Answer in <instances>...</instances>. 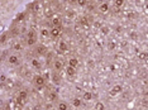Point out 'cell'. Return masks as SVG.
<instances>
[{
  "label": "cell",
  "instance_id": "6da1fadb",
  "mask_svg": "<svg viewBox=\"0 0 148 110\" xmlns=\"http://www.w3.org/2000/svg\"><path fill=\"white\" fill-rule=\"evenodd\" d=\"M38 42V33L34 29H29L25 37V43L28 47H33Z\"/></svg>",
  "mask_w": 148,
  "mask_h": 110
},
{
  "label": "cell",
  "instance_id": "ac0fdd59",
  "mask_svg": "<svg viewBox=\"0 0 148 110\" xmlns=\"http://www.w3.org/2000/svg\"><path fill=\"white\" fill-rule=\"evenodd\" d=\"M124 4H125V0H113V5H114V8H117V9L123 8Z\"/></svg>",
  "mask_w": 148,
  "mask_h": 110
},
{
  "label": "cell",
  "instance_id": "277c9868",
  "mask_svg": "<svg viewBox=\"0 0 148 110\" xmlns=\"http://www.w3.org/2000/svg\"><path fill=\"white\" fill-rule=\"evenodd\" d=\"M8 63L10 66H18L20 62V54L19 53H11L8 56Z\"/></svg>",
  "mask_w": 148,
  "mask_h": 110
},
{
  "label": "cell",
  "instance_id": "5bb4252c",
  "mask_svg": "<svg viewBox=\"0 0 148 110\" xmlns=\"http://www.w3.org/2000/svg\"><path fill=\"white\" fill-rule=\"evenodd\" d=\"M72 106L73 108H81L82 106V99L81 97H73L72 99Z\"/></svg>",
  "mask_w": 148,
  "mask_h": 110
},
{
  "label": "cell",
  "instance_id": "d6986e66",
  "mask_svg": "<svg viewBox=\"0 0 148 110\" xmlns=\"http://www.w3.org/2000/svg\"><path fill=\"white\" fill-rule=\"evenodd\" d=\"M79 58H76V57H71V58L69 60V66H72V67H75V68H77V66H79Z\"/></svg>",
  "mask_w": 148,
  "mask_h": 110
},
{
  "label": "cell",
  "instance_id": "30bf717a",
  "mask_svg": "<svg viewBox=\"0 0 148 110\" xmlns=\"http://www.w3.org/2000/svg\"><path fill=\"white\" fill-rule=\"evenodd\" d=\"M122 91H123V86L118 83V85H114L113 87H111V90H110V95H111V96H117V95H119Z\"/></svg>",
  "mask_w": 148,
  "mask_h": 110
},
{
  "label": "cell",
  "instance_id": "d6a6232c",
  "mask_svg": "<svg viewBox=\"0 0 148 110\" xmlns=\"http://www.w3.org/2000/svg\"><path fill=\"white\" fill-rule=\"evenodd\" d=\"M69 1H71V3H72V1H75V0H69Z\"/></svg>",
  "mask_w": 148,
  "mask_h": 110
},
{
  "label": "cell",
  "instance_id": "e0dca14e",
  "mask_svg": "<svg viewBox=\"0 0 148 110\" xmlns=\"http://www.w3.org/2000/svg\"><path fill=\"white\" fill-rule=\"evenodd\" d=\"M39 36L42 37V38H49V29L46 27H43L42 29L39 30Z\"/></svg>",
  "mask_w": 148,
  "mask_h": 110
},
{
  "label": "cell",
  "instance_id": "f1b7e54d",
  "mask_svg": "<svg viewBox=\"0 0 148 110\" xmlns=\"http://www.w3.org/2000/svg\"><path fill=\"white\" fill-rule=\"evenodd\" d=\"M23 18H24V14H19V17H18V18H17V20H18V22H19V20H22Z\"/></svg>",
  "mask_w": 148,
  "mask_h": 110
},
{
  "label": "cell",
  "instance_id": "4dcf8cb0",
  "mask_svg": "<svg viewBox=\"0 0 148 110\" xmlns=\"http://www.w3.org/2000/svg\"><path fill=\"white\" fill-rule=\"evenodd\" d=\"M46 108H47V109H52V104H47Z\"/></svg>",
  "mask_w": 148,
  "mask_h": 110
},
{
  "label": "cell",
  "instance_id": "9c48e42d",
  "mask_svg": "<svg viewBox=\"0 0 148 110\" xmlns=\"http://www.w3.org/2000/svg\"><path fill=\"white\" fill-rule=\"evenodd\" d=\"M52 67H53V71H56V72H61V71H62V68H63V62H62L61 60L56 58L55 61H53V63H52Z\"/></svg>",
  "mask_w": 148,
  "mask_h": 110
},
{
  "label": "cell",
  "instance_id": "5b68a950",
  "mask_svg": "<svg viewBox=\"0 0 148 110\" xmlns=\"http://www.w3.org/2000/svg\"><path fill=\"white\" fill-rule=\"evenodd\" d=\"M57 51L61 52V53H66L69 51V43L63 39H60L57 42Z\"/></svg>",
  "mask_w": 148,
  "mask_h": 110
},
{
  "label": "cell",
  "instance_id": "8992f818",
  "mask_svg": "<svg viewBox=\"0 0 148 110\" xmlns=\"http://www.w3.org/2000/svg\"><path fill=\"white\" fill-rule=\"evenodd\" d=\"M62 24H63V20H62V17L61 15L56 14V15L52 17V19H51V27H62Z\"/></svg>",
  "mask_w": 148,
  "mask_h": 110
},
{
  "label": "cell",
  "instance_id": "3957f363",
  "mask_svg": "<svg viewBox=\"0 0 148 110\" xmlns=\"http://www.w3.org/2000/svg\"><path fill=\"white\" fill-rule=\"evenodd\" d=\"M44 83H46V79L43 77V75H35L33 77V85L35 86L37 89H42L44 86Z\"/></svg>",
  "mask_w": 148,
  "mask_h": 110
},
{
  "label": "cell",
  "instance_id": "484cf974",
  "mask_svg": "<svg viewBox=\"0 0 148 110\" xmlns=\"http://www.w3.org/2000/svg\"><path fill=\"white\" fill-rule=\"evenodd\" d=\"M47 99H48L49 101H55L56 99H57V94H56V92H51V94H48Z\"/></svg>",
  "mask_w": 148,
  "mask_h": 110
},
{
  "label": "cell",
  "instance_id": "7c38bea8",
  "mask_svg": "<svg viewBox=\"0 0 148 110\" xmlns=\"http://www.w3.org/2000/svg\"><path fill=\"white\" fill-rule=\"evenodd\" d=\"M31 66L35 70H39L41 67H42V63H41V61L38 58H32L31 60Z\"/></svg>",
  "mask_w": 148,
  "mask_h": 110
},
{
  "label": "cell",
  "instance_id": "cb8c5ba5",
  "mask_svg": "<svg viewBox=\"0 0 148 110\" xmlns=\"http://www.w3.org/2000/svg\"><path fill=\"white\" fill-rule=\"evenodd\" d=\"M75 1L80 8H85L87 5V0H75Z\"/></svg>",
  "mask_w": 148,
  "mask_h": 110
},
{
  "label": "cell",
  "instance_id": "d4e9b609",
  "mask_svg": "<svg viewBox=\"0 0 148 110\" xmlns=\"http://www.w3.org/2000/svg\"><path fill=\"white\" fill-rule=\"evenodd\" d=\"M94 109H95V110H103V109H105L104 103H96L95 105H94Z\"/></svg>",
  "mask_w": 148,
  "mask_h": 110
},
{
  "label": "cell",
  "instance_id": "8fae6325",
  "mask_svg": "<svg viewBox=\"0 0 148 110\" xmlns=\"http://www.w3.org/2000/svg\"><path fill=\"white\" fill-rule=\"evenodd\" d=\"M79 25H81L82 28H90V22H89L87 17H81L79 20Z\"/></svg>",
  "mask_w": 148,
  "mask_h": 110
},
{
  "label": "cell",
  "instance_id": "603a6c76",
  "mask_svg": "<svg viewBox=\"0 0 148 110\" xmlns=\"http://www.w3.org/2000/svg\"><path fill=\"white\" fill-rule=\"evenodd\" d=\"M66 17H67V19L72 20V19H75L76 13H75V11H73V10H67V11H66Z\"/></svg>",
  "mask_w": 148,
  "mask_h": 110
},
{
  "label": "cell",
  "instance_id": "83f0119b",
  "mask_svg": "<svg viewBox=\"0 0 148 110\" xmlns=\"http://www.w3.org/2000/svg\"><path fill=\"white\" fill-rule=\"evenodd\" d=\"M39 9H41V5H39V4H34V5H33V10H34V11H38Z\"/></svg>",
  "mask_w": 148,
  "mask_h": 110
},
{
  "label": "cell",
  "instance_id": "1f68e13d",
  "mask_svg": "<svg viewBox=\"0 0 148 110\" xmlns=\"http://www.w3.org/2000/svg\"><path fill=\"white\" fill-rule=\"evenodd\" d=\"M103 32H104V33H108V28L104 27V28H103Z\"/></svg>",
  "mask_w": 148,
  "mask_h": 110
},
{
  "label": "cell",
  "instance_id": "44dd1931",
  "mask_svg": "<svg viewBox=\"0 0 148 110\" xmlns=\"http://www.w3.org/2000/svg\"><path fill=\"white\" fill-rule=\"evenodd\" d=\"M35 51H37V53H38V54H46L47 48L44 47L43 44H38V46H37V48H35Z\"/></svg>",
  "mask_w": 148,
  "mask_h": 110
},
{
  "label": "cell",
  "instance_id": "836d02e7",
  "mask_svg": "<svg viewBox=\"0 0 148 110\" xmlns=\"http://www.w3.org/2000/svg\"><path fill=\"white\" fill-rule=\"evenodd\" d=\"M43 1H47V0H43Z\"/></svg>",
  "mask_w": 148,
  "mask_h": 110
},
{
  "label": "cell",
  "instance_id": "4316f807",
  "mask_svg": "<svg viewBox=\"0 0 148 110\" xmlns=\"http://www.w3.org/2000/svg\"><path fill=\"white\" fill-rule=\"evenodd\" d=\"M138 57H139V60H147V53L146 52H141Z\"/></svg>",
  "mask_w": 148,
  "mask_h": 110
},
{
  "label": "cell",
  "instance_id": "f546056e",
  "mask_svg": "<svg viewBox=\"0 0 148 110\" xmlns=\"http://www.w3.org/2000/svg\"><path fill=\"white\" fill-rule=\"evenodd\" d=\"M95 27H96V28H101L103 25H101V23H100V22H96V23H95Z\"/></svg>",
  "mask_w": 148,
  "mask_h": 110
},
{
  "label": "cell",
  "instance_id": "9a60e30c",
  "mask_svg": "<svg viewBox=\"0 0 148 110\" xmlns=\"http://www.w3.org/2000/svg\"><path fill=\"white\" fill-rule=\"evenodd\" d=\"M52 81H53V83H55V85H60V82H61L60 72H56L55 71V74L52 75Z\"/></svg>",
  "mask_w": 148,
  "mask_h": 110
},
{
  "label": "cell",
  "instance_id": "7a4b0ae2",
  "mask_svg": "<svg viewBox=\"0 0 148 110\" xmlns=\"http://www.w3.org/2000/svg\"><path fill=\"white\" fill-rule=\"evenodd\" d=\"M27 99H28V91H27V90H20V91H18V96H17L18 106L24 105Z\"/></svg>",
  "mask_w": 148,
  "mask_h": 110
},
{
  "label": "cell",
  "instance_id": "4fadbf2b",
  "mask_svg": "<svg viewBox=\"0 0 148 110\" xmlns=\"http://www.w3.org/2000/svg\"><path fill=\"white\" fill-rule=\"evenodd\" d=\"M66 75H67V76H70V77H73L76 75V68L72 67V66L67 65L66 66Z\"/></svg>",
  "mask_w": 148,
  "mask_h": 110
},
{
  "label": "cell",
  "instance_id": "ffe728a7",
  "mask_svg": "<svg viewBox=\"0 0 148 110\" xmlns=\"http://www.w3.org/2000/svg\"><path fill=\"white\" fill-rule=\"evenodd\" d=\"M69 104L65 103V101H60V103L57 104V109L58 110H69Z\"/></svg>",
  "mask_w": 148,
  "mask_h": 110
},
{
  "label": "cell",
  "instance_id": "ba28073f",
  "mask_svg": "<svg viewBox=\"0 0 148 110\" xmlns=\"http://www.w3.org/2000/svg\"><path fill=\"white\" fill-rule=\"evenodd\" d=\"M62 27H51L49 28V37L51 38H58L61 36Z\"/></svg>",
  "mask_w": 148,
  "mask_h": 110
},
{
  "label": "cell",
  "instance_id": "52a82bcc",
  "mask_svg": "<svg viewBox=\"0 0 148 110\" xmlns=\"http://www.w3.org/2000/svg\"><path fill=\"white\" fill-rule=\"evenodd\" d=\"M97 10L100 11L101 14H106L110 11V4H109L108 1H103L100 3L99 5H97Z\"/></svg>",
  "mask_w": 148,
  "mask_h": 110
},
{
  "label": "cell",
  "instance_id": "2e32d148",
  "mask_svg": "<svg viewBox=\"0 0 148 110\" xmlns=\"http://www.w3.org/2000/svg\"><path fill=\"white\" fill-rule=\"evenodd\" d=\"M81 99L84 101H90L91 99H93V92H91V91H84Z\"/></svg>",
  "mask_w": 148,
  "mask_h": 110
},
{
  "label": "cell",
  "instance_id": "7402d4cb",
  "mask_svg": "<svg viewBox=\"0 0 148 110\" xmlns=\"http://www.w3.org/2000/svg\"><path fill=\"white\" fill-rule=\"evenodd\" d=\"M13 50L15 51V52H22L23 51V46H22V43L20 42H18V43H14V46H13Z\"/></svg>",
  "mask_w": 148,
  "mask_h": 110
}]
</instances>
